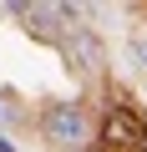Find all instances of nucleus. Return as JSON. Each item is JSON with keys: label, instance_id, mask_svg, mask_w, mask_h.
Returning <instances> with one entry per match:
<instances>
[{"label": "nucleus", "instance_id": "nucleus-1", "mask_svg": "<svg viewBox=\"0 0 147 152\" xmlns=\"http://www.w3.org/2000/svg\"><path fill=\"white\" fill-rule=\"evenodd\" d=\"M41 132H46L56 147H81V142H86V117H81V107L61 102V107H51V112L41 117Z\"/></svg>", "mask_w": 147, "mask_h": 152}, {"label": "nucleus", "instance_id": "nucleus-2", "mask_svg": "<svg viewBox=\"0 0 147 152\" xmlns=\"http://www.w3.org/2000/svg\"><path fill=\"white\" fill-rule=\"evenodd\" d=\"M107 142H122V147L147 152V127H142L127 107H112V117H107Z\"/></svg>", "mask_w": 147, "mask_h": 152}, {"label": "nucleus", "instance_id": "nucleus-3", "mask_svg": "<svg viewBox=\"0 0 147 152\" xmlns=\"http://www.w3.org/2000/svg\"><path fill=\"white\" fill-rule=\"evenodd\" d=\"M132 61L147 71V31H142V36H132Z\"/></svg>", "mask_w": 147, "mask_h": 152}, {"label": "nucleus", "instance_id": "nucleus-4", "mask_svg": "<svg viewBox=\"0 0 147 152\" xmlns=\"http://www.w3.org/2000/svg\"><path fill=\"white\" fill-rule=\"evenodd\" d=\"M10 117H15V107H10V96H0V127H5Z\"/></svg>", "mask_w": 147, "mask_h": 152}, {"label": "nucleus", "instance_id": "nucleus-5", "mask_svg": "<svg viewBox=\"0 0 147 152\" xmlns=\"http://www.w3.org/2000/svg\"><path fill=\"white\" fill-rule=\"evenodd\" d=\"M0 152H15V142H10V137H5V132H0Z\"/></svg>", "mask_w": 147, "mask_h": 152}]
</instances>
